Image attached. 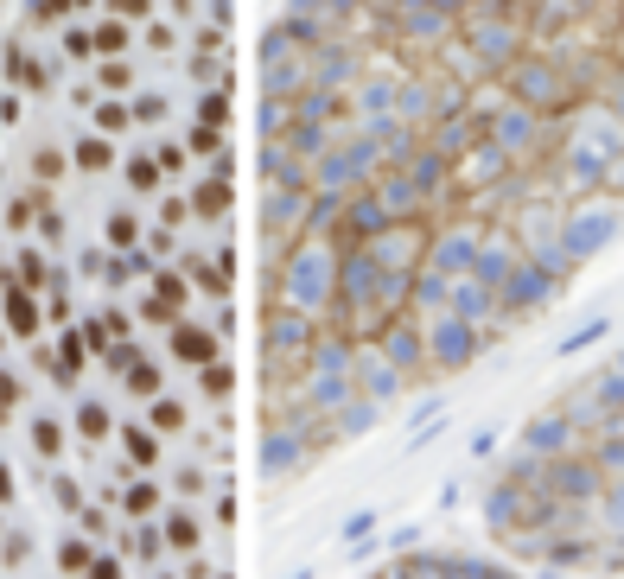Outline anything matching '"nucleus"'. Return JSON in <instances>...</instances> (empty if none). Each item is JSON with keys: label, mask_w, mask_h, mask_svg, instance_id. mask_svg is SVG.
<instances>
[{"label": "nucleus", "mask_w": 624, "mask_h": 579, "mask_svg": "<svg viewBox=\"0 0 624 579\" xmlns=\"http://www.w3.org/2000/svg\"><path fill=\"white\" fill-rule=\"evenodd\" d=\"M274 300H281L293 319H319V312L338 300V249H332V242L306 236L300 249L287 255L281 280H274Z\"/></svg>", "instance_id": "f257e3e1"}, {"label": "nucleus", "mask_w": 624, "mask_h": 579, "mask_svg": "<svg viewBox=\"0 0 624 579\" xmlns=\"http://www.w3.org/2000/svg\"><path fill=\"white\" fill-rule=\"evenodd\" d=\"M612 160H624V121L612 115H593L574 128V153H567V179L574 185H599Z\"/></svg>", "instance_id": "f03ea898"}, {"label": "nucleus", "mask_w": 624, "mask_h": 579, "mask_svg": "<svg viewBox=\"0 0 624 579\" xmlns=\"http://www.w3.org/2000/svg\"><path fill=\"white\" fill-rule=\"evenodd\" d=\"M389 160H383V147H376V134L363 128V134H351V140H338L332 153H325L319 166H312V185H325V191H357L363 179H376V172H383Z\"/></svg>", "instance_id": "7ed1b4c3"}, {"label": "nucleus", "mask_w": 624, "mask_h": 579, "mask_svg": "<svg viewBox=\"0 0 624 579\" xmlns=\"http://www.w3.org/2000/svg\"><path fill=\"white\" fill-rule=\"evenodd\" d=\"M427 230H421V223H389V230L383 236H370V242H363V255H370L376 261V268H383V274H421V255H427Z\"/></svg>", "instance_id": "20e7f679"}, {"label": "nucleus", "mask_w": 624, "mask_h": 579, "mask_svg": "<svg viewBox=\"0 0 624 579\" xmlns=\"http://www.w3.org/2000/svg\"><path fill=\"white\" fill-rule=\"evenodd\" d=\"M484 134H491L497 147L510 153V160H516V153L529 160V153H542V147H548V128H542V115H535V109H523V102H510V109H497V115H491V128H484Z\"/></svg>", "instance_id": "39448f33"}, {"label": "nucleus", "mask_w": 624, "mask_h": 579, "mask_svg": "<svg viewBox=\"0 0 624 579\" xmlns=\"http://www.w3.org/2000/svg\"><path fill=\"white\" fill-rule=\"evenodd\" d=\"M612 236H618V210H586V217H567L561 255H567V261H586L593 249H605Z\"/></svg>", "instance_id": "423d86ee"}, {"label": "nucleus", "mask_w": 624, "mask_h": 579, "mask_svg": "<svg viewBox=\"0 0 624 579\" xmlns=\"http://www.w3.org/2000/svg\"><path fill=\"white\" fill-rule=\"evenodd\" d=\"M262 185L268 191H312V166L287 140H262Z\"/></svg>", "instance_id": "0eeeda50"}, {"label": "nucleus", "mask_w": 624, "mask_h": 579, "mask_svg": "<svg viewBox=\"0 0 624 579\" xmlns=\"http://www.w3.org/2000/svg\"><path fill=\"white\" fill-rule=\"evenodd\" d=\"M504 172H510V153L497 147L491 134L459 153V185H504Z\"/></svg>", "instance_id": "6e6552de"}, {"label": "nucleus", "mask_w": 624, "mask_h": 579, "mask_svg": "<svg viewBox=\"0 0 624 579\" xmlns=\"http://www.w3.org/2000/svg\"><path fill=\"white\" fill-rule=\"evenodd\" d=\"M306 198L312 191H268L262 185V236H287V230H300V217H306Z\"/></svg>", "instance_id": "1a4fd4ad"}, {"label": "nucleus", "mask_w": 624, "mask_h": 579, "mask_svg": "<svg viewBox=\"0 0 624 579\" xmlns=\"http://www.w3.org/2000/svg\"><path fill=\"white\" fill-rule=\"evenodd\" d=\"M192 210H198L204 223H217L223 210H230V160H223V153H217V166L192 185Z\"/></svg>", "instance_id": "9d476101"}, {"label": "nucleus", "mask_w": 624, "mask_h": 579, "mask_svg": "<svg viewBox=\"0 0 624 579\" xmlns=\"http://www.w3.org/2000/svg\"><path fill=\"white\" fill-rule=\"evenodd\" d=\"M0 312H7V331H13V338H39V300H32L20 280L0 293Z\"/></svg>", "instance_id": "9b49d317"}, {"label": "nucleus", "mask_w": 624, "mask_h": 579, "mask_svg": "<svg viewBox=\"0 0 624 579\" xmlns=\"http://www.w3.org/2000/svg\"><path fill=\"white\" fill-rule=\"evenodd\" d=\"M472 350H478L472 325H459V319H440V325H433V357H440V363H465Z\"/></svg>", "instance_id": "f8f14e48"}, {"label": "nucleus", "mask_w": 624, "mask_h": 579, "mask_svg": "<svg viewBox=\"0 0 624 579\" xmlns=\"http://www.w3.org/2000/svg\"><path fill=\"white\" fill-rule=\"evenodd\" d=\"M7 77L20 83V90H45V83H51V77H45V64L32 58L26 45H7Z\"/></svg>", "instance_id": "ddd939ff"}, {"label": "nucleus", "mask_w": 624, "mask_h": 579, "mask_svg": "<svg viewBox=\"0 0 624 579\" xmlns=\"http://www.w3.org/2000/svg\"><path fill=\"white\" fill-rule=\"evenodd\" d=\"M71 160H77L83 172H102V166H109V160H115V147H109V140H90V134H83V140H77V147H71Z\"/></svg>", "instance_id": "4468645a"}, {"label": "nucleus", "mask_w": 624, "mask_h": 579, "mask_svg": "<svg viewBox=\"0 0 624 579\" xmlns=\"http://www.w3.org/2000/svg\"><path fill=\"white\" fill-rule=\"evenodd\" d=\"M64 166H71V153H58V147H39V153H32V179H39V185L64 179Z\"/></svg>", "instance_id": "2eb2a0df"}, {"label": "nucleus", "mask_w": 624, "mask_h": 579, "mask_svg": "<svg viewBox=\"0 0 624 579\" xmlns=\"http://www.w3.org/2000/svg\"><path fill=\"white\" fill-rule=\"evenodd\" d=\"M593 90L605 96V109H612V121H624V64H618V70H612L605 83H593Z\"/></svg>", "instance_id": "dca6fc26"}, {"label": "nucleus", "mask_w": 624, "mask_h": 579, "mask_svg": "<svg viewBox=\"0 0 624 579\" xmlns=\"http://www.w3.org/2000/svg\"><path fill=\"white\" fill-rule=\"evenodd\" d=\"M128 121H134V115H128V102H96V128H102V134H121Z\"/></svg>", "instance_id": "f3484780"}, {"label": "nucleus", "mask_w": 624, "mask_h": 579, "mask_svg": "<svg viewBox=\"0 0 624 579\" xmlns=\"http://www.w3.org/2000/svg\"><path fill=\"white\" fill-rule=\"evenodd\" d=\"M134 236H141V217H134V210H115V217H109V242H115V249H128Z\"/></svg>", "instance_id": "a211bd4d"}, {"label": "nucleus", "mask_w": 624, "mask_h": 579, "mask_svg": "<svg viewBox=\"0 0 624 579\" xmlns=\"http://www.w3.org/2000/svg\"><path fill=\"white\" fill-rule=\"evenodd\" d=\"M90 45H96V51H121V45H128V26H121V20H102V26L90 32Z\"/></svg>", "instance_id": "6ab92c4d"}, {"label": "nucleus", "mask_w": 624, "mask_h": 579, "mask_svg": "<svg viewBox=\"0 0 624 579\" xmlns=\"http://www.w3.org/2000/svg\"><path fill=\"white\" fill-rule=\"evenodd\" d=\"M223 115H230L223 90H217V96H198V121H204V128H223Z\"/></svg>", "instance_id": "aec40b11"}, {"label": "nucleus", "mask_w": 624, "mask_h": 579, "mask_svg": "<svg viewBox=\"0 0 624 579\" xmlns=\"http://www.w3.org/2000/svg\"><path fill=\"white\" fill-rule=\"evenodd\" d=\"M96 83H102V90H128V83H134V70L109 58V64H102V70H96Z\"/></svg>", "instance_id": "412c9836"}, {"label": "nucleus", "mask_w": 624, "mask_h": 579, "mask_svg": "<svg viewBox=\"0 0 624 579\" xmlns=\"http://www.w3.org/2000/svg\"><path fill=\"white\" fill-rule=\"evenodd\" d=\"M128 185L134 191H153V185H160V166H153V160H134L128 166Z\"/></svg>", "instance_id": "4be33fe9"}, {"label": "nucleus", "mask_w": 624, "mask_h": 579, "mask_svg": "<svg viewBox=\"0 0 624 579\" xmlns=\"http://www.w3.org/2000/svg\"><path fill=\"white\" fill-rule=\"evenodd\" d=\"M192 147L198 153H223V128H204V121H198V128H192Z\"/></svg>", "instance_id": "5701e85b"}, {"label": "nucleus", "mask_w": 624, "mask_h": 579, "mask_svg": "<svg viewBox=\"0 0 624 579\" xmlns=\"http://www.w3.org/2000/svg\"><path fill=\"white\" fill-rule=\"evenodd\" d=\"M128 115H134V121H160V115H166V96H141Z\"/></svg>", "instance_id": "b1692460"}, {"label": "nucleus", "mask_w": 624, "mask_h": 579, "mask_svg": "<svg viewBox=\"0 0 624 579\" xmlns=\"http://www.w3.org/2000/svg\"><path fill=\"white\" fill-rule=\"evenodd\" d=\"M64 51H71V58H90V32H83V26H71V32H64Z\"/></svg>", "instance_id": "393cba45"}, {"label": "nucleus", "mask_w": 624, "mask_h": 579, "mask_svg": "<svg viewBox=\"0 0 624 579\" xmlns=\"http://www.w3.org/2000/svg\"><path fill=\"white\" fill-rule=\"evenodd\" d=\"M64 13V0H32V20H58Z\"/></svg>", "instance_id": "a878e982"}, {"label": "nucleus", "mask_w": 624, "mask_h": 579, "mask_svg": "<svg viewBox=\"0 0 624 579\" xmlns=\"http://www.w3.org/2000/svg\"><path fill=\"white\" fill-rule=\"evenodd\" d=\"M115 13H134V20H141V13H147V0H115Z\"/></svg>", "instance_id": "bb28decb"}, {"label": "nucleus", "mask_w": 624, "mask_h": 579, "mask_svg": "<svg viewBox=\"0 0 624 579\" xmlns=\"http://www.w3.org/2000/svg\"><path fill=\"white\" fill-rule=\"evenodd\" d=\"M64 7H90V0H64Z\"/></svg>", "instance_id": "cd10ccee"}, {"label": "nucleus", "mask_w": 624, "mask_h": 579, "mask_svg": "<svg viewBox=\"0 0 624 579\" xmlns=\"http://www.w3.org/2000/svg\"><path fill=\"white\" fill-rule=\"evenodd\" d=\"M618 7H624V0H618Z\"/></svg>", "instance_id": "c85d7f7f"}]
</instances>
